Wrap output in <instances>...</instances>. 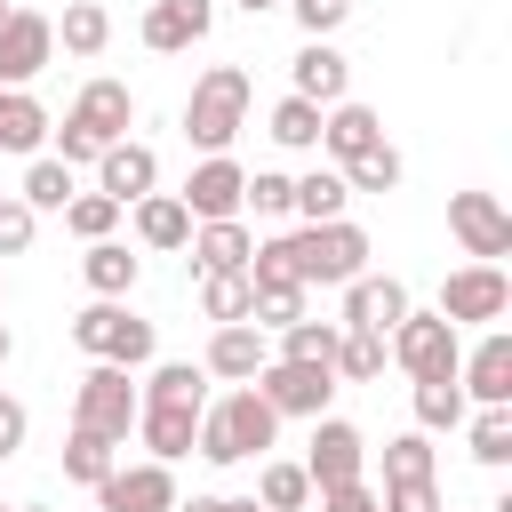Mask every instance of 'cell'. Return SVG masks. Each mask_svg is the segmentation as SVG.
<instances>
[{
  "label": "cell",
  "instance_id": "obj_1",
  "mask_svg": "<svg viewBox=\"0 0 512 512\" xmlns=\"http://www.w3.org/2000/svg\"><path fill=\"white\" fill-rule=\"evenodd\" d=\"M272 432H280V416L256 400V384H232L224 400H208V408H200L192 448H200L208 464H248V456H264V448H272Z\"/></svg>",
  "mask_w": 512,
  "mask_h": 512
},
{
  "label": "cell",
  "instance_id": "obj_2",
  "mask_svg": "<svg viewBox=\"0 0 512 512\" xmlns=\"http://www.w3.org/2000/svg\"><path fill=\"white\" fill-rule=\"evenodd\" d=\"M128 120H136V96H128V80H88V88L72 96L64 128H56V160L72 168V160H96V152H112V144L128 136Z\"/></svg>",
  "mask_w": 512,
  "mask_h": 512
},
{
  "label": "cell",
  "instance_id": "obj_3",
  "mask_svg": "<svg viewBox=\"0 0 512 512\" xmlns=\"http://www.w3.org/2000/svg\"><path fill=\"white\" fill-rule=\"evenodd\" d=\"M248 128V72L240 64H208L184 96V136L200 152H232V136Z\"/></svg>",
  "mask_w": 512,
  "mask_h": 512
},
{
  "label": "cell",
  "instance_id": "obj_4",
  "mask_svg": "<svg viewBox=\"0 0 512 512\" xmlns=\"http://www.w3.org/2000/svg\"><path fill=\"white\" fill-rule=\"evenodd\" d=\"M288 256H296V280H304V288H352V280L368 272V232H360L352 216L304 224V232H288Z\"/></svg>",
  "mask_w": 512,
  "mask_h": 512
},
{
  "label": "cell",
  "instance_id": "obj_5",
  "mask_svg": "<svg viewBox=\"0 0 512 512\" xmlns=\"http://www.w3.org/2000/svg\"><path fill=\"white\" fill-rule=\"evenodd\" d=\"M72 344L88 360H112V368H144L152 360V320H136L120 296H96L88 312H72Z\"/></svg>",
  "mask_w": 512,
  "mask_h": 512
},
{
  "label": "cell",
  "instance_id": "obj_6",
  "mask_svg": "<svg viewBox=\"0 0 512 512\" xmlns=\"http://www.w3.org/2000/svg\"><path fill=\"white\" fill-rule=\"evenodd\" d=\"M72 424L120 448V440L136 432V384H128V368H112V360H96V368H88V376L72 384Z\"/></svg>",
  "mask_w": 512,
  "mask_h": 512
},
{
  "label": "cell",
  "instance_id": "obj_7",
  "mask_svg": "<svg viewBox=\"0 0 512 512\" xmlns=\"http://www.w3.org/2000/svg\"><path fill=\"white\" fill-rule=\"evenodd\" d=\"M384 360H400L416 384H432V376H456L464 344H456V328H448L440 312H416V304H408V320L384 336Z\"/></svg>",
  "mask_w": 512,
  "mask_h": 512
},
{
  "label": "cell",
  "instance_id": "obj_8",
  "mask_svg": "<svg viewBox=\"0 0 512 512\" xmlns=\"http://www.w3.org/2000/svg\"><path fill=\"white\" fill-rule=\"evenodd\" d=\"M248 384L272 416H328V400H336V368H304V360H264Z\"/></svg>",
  "mask_w": 512,
  "mask_h": 512
},
{
  "label": "cell",
  "instance_id": "obj_9",
  "mask_svg": "<svg viewBox=\"0 0 512 512\" xmlns=\"http://www.w3.org/2000/svg\"><path fill=\"white\" fill-rule=\"evenodd\" d=\"M384 512H440V488H432V440L424 432H400L384 440Z\"/></svg>",
  "mask_w": 512,
  "mask_h": 512
},
{
  "label": "cell",
  "instance_id": "obj_10",
  "mask_svg": "<svg viewBox=\"0 0 512 512\" xmlns=\"http://www.w3.org/2000/svg\"><path fill=\"white\" fill-rule=\"evenodd\" d=\"M448 232H456V248H464L472 264L512 256V216H504L496 192H448Z\"/></svg>",
  "mask_w": 512,
  "mask_h": 512
},
{
  "label": "cell",
  "instance_id": "obj_11",
  "mask_svg": "<svg viewBox=\"0 0 512 512\" xmlns=\"http://www.w3.org/2000/svg\"><path fill=\"white\" fill-rule=\"evenodd\" d=\"M512 312V280H504V264H464V272H448L440 280V320L448 328H464V320H504Z\"/></svg>",
  "mask_w": 512,
  "mask_h": 512
},
{
  "label": "cell",
  "instance_id": "obj_12",
  "mask_svg": "<svg viewBox=\"0 0 512 512\" xmlns=\"http://www.w3.org/2000/svg\"><path fill=\"white\" fill-rule=\"evenodd\" d=\"M360 472H368V440H360V424H344V416H312L304 480L328 496V488H344V480H360Z\"/></svg>",
  "mask_w": 512,
  "mask_h": 512
},
{
  "label": "cell",
  "instance_id": "obj_13",
  "mask_svg": "<svg viewBox=\"0 0 512 512\" xmlns=\"http://www.w3.org/2000/svg\"><path fill=\"white\" fill-rule=\"evenodd\" d=\"M240 192H248V168L232 160V152H208L192 176H184V216L192 224H224V216H240Z\"/></svg>",
  "mask_w": 512,
  "mask_h": 512
},
{
  "label": "cell",
  "instance_id": "obj_14",
  "mask_svg": "<svg viewBox=\"0 0 512 512\" xmlns=\"http://www.w3.org/2000/svg\"><path fill=\"white\" fill-rule=\"evenodd\" d=\"M48 56H56V24H48L40 8H8V24H0V88L40 80Z\"/></svg>",
  "mask_w": 512,
  "mask_h": 512
},
{
  "label": "cell",
  "instance_id": "obj_15",
  "mask_svg": "<svg viewBox=\"0 0 512 512\" xmlns=\"http://www.w3.org/2000/svg\"><path fill=\"white\" fill-rule=\"evenodd\" d=\"M96 504L104 512H176V472L168 464H112L104 480H96Z\"/></svg>",
  "mask_w": 512,
  "mask_h": 512
},
{
  "label": "cell",
  "instance_id": "obj_16",
  "mask_svg": "<svg viewBox=\"0 0 512 512\" xmlns=\"http://www.w3.org/2000/svg\"><path fill=\"white\" fill-rule=\"evenodd\" d=\"M456 392L480 400V408H512V336H504V328H488V336L456 360Z\"/></svg>",
  "mask_w": 512,
  "mask_h": 512
},
{
  "label": "cell",
  "instance_id": "obj_17",
  "mask_svg": "<svg viewBox=\"0 0 512 512\" xmlns=\"http://www.w3.org/2000/svg\"><path fill=\"white\" fill-rule=\"evenodd\" d=\"M160 184V152L152 144H136V136H120L112 152H96V192L104 200H120V208H136L144 192Z\"/></svg>",
  "mask_w": 512,
  "mask_h": 512
},
{
  "label": "cell",
  "instance_id": "obj_18",
  "mask_svg": "<svg viewBox=\"0 0 512 512\" xmlns=\"http://www.w3.org/2000/svg\"><path fill=\"white\" fill-rule=\"evenodd\" d=\"M408 320V288L400 280H376V272H360L352 288H344V320L336 328H360V336H392Z\"/></svg>",
  "mask_w": 512,
  "mask_h": 512
},
{
  "label": "cell",
  "instance_id": "obj_19",
  "mask_svg": "<svg viewBox=\"0 0 512 512\" xmlns=\"http://www.w3.org/2000/svg\"><path fill=\"white\" fill-rule=\"evenodd\" d=\"M208 24H216V0H152L144 8V48L152 56H176V48L208 40Z\"/></svg>",
  "mask_w": 512,
  "mask_h": 512
},
{
  "label": "cell",
  "instance_id": "obj_20",
  "mask_svg": "<svg viewBox=\"0 0 512 512\" xmlns=\"http://www.w3.org/2000/svg\"><path fill=\"white\" fill-rule=\"evenodd\" d=\"M288 96H304V104L328 112V104L352 96V64H344L328 40H304V48H296V88H288Z\"/></svg>",
  "mask_w": 512,
  "mask_h": 512
},
{
  "label": "cell",
  "instance_id": "obj_21",
  "mask_svg": "<svg viewBox=\"0 0 512 512\" xmlns=\"http://www.w3.org/2000/svg\"><path fill=\"white\" fill-rule=\"evenodd\" d=\"M264 360H272V344H264V328H248V320H232V328H216V336H208V360H200V368H208V376H224V384H248V376H256Z\"/></svg>",
  "mask_w": 512,
  "mask_h": 512
},
{
  "label": "cell",
  "instance_id": "obj_22",
  "mask_svg": "<svg viewBox=\"0 0 512 512\" xmlns=\"http://www.w3.org/2000/svg\"><path fill=\"white\" fill-rule=\"evenodd\" d=\"M192 432H200V408H160V400H136V440L152 448V464L192 456Z\"/></svg>",
  "mask_w": 512,
  "mask_h": 512
},
{
  "label": "cell",
  "instance_id": "obj_23",
  "mask_svg": "<svg viewBox=\"0 0 512 512\" xmlns=\"http://www.w3.org/2000/svg\"><path fill=\"white\" fill-rule=\"evenodd\" d=\"M320 144H328V152H336V168H344V160H360V152H376V144H384V120H376L368 104H352V96H344V104H328V112H320Z\"/></svg>",
  "mask_w": 512,
  "mask_h": 512
},
{
  "label": "cell",
  "instance_id": "obj_24",
  "mask_svg": "<svg viewBox=\"0 0 512 512\" xmlns=\"http://www.w3.org/2000/svg\"><path fill=\"white\" fill-rule=\"evenodd\" d=\"M48 104L32 96V88H0V152H32L40 160V144H48Z\"/></svg>",
  "mask_w": 512,
  "mask_h": 512
},
{
  "label": "cell",
  "instance_id": "obj_25",
  "mask_svg": "<svg viewBox=\"0 0 512 512\" xmlns=\"http://www.w3.org/2000/svg\"><path fill=\"white\" fill-rule=\"evenodd\" d=\"M184 248H192V264H200V272H248V248H256V240H248V224H240V216H224V224H192V240H184Z\"/></svg>",
  "mask_w": 512,
  "mask_h": 512
},
{
  "label": "cell",
  "instance_id": "obj_26",
  "mask_svg": "<svg viewBox=\"0 0 512 512\" xmlns=\"http://www.w3.org/2000/svg\"><path fill=\"white\" fill-rule=\"evenodd\" d=\"M136 400H160V408H208V368H192V360H152V376H144Z\"/></svg>",
  "mask_w": 512,
  "mask_h": 512
},
{
  "label": "cell",
  "instance_id": "obj_27",
  "mask_svg": "<svg viewBox=\"0 0 512 512\" xmlns=\"http://www.w3.org/2000/svg\"><path fill=\"white\" fill-rule=\"evenodd\" d=\"M136 240H144V248H184V240H192L184 200H176V192H144V200H136Z\"/></svg>",
  "mask_w": 512,
  "mask_h": 512
},
{
  "label": "cell",
  "instance_id": "obj_28",
  "mask_svg": "<svg viewBox=\"0 0 512 512\" xmlns=\"http://www.w3.org/2000/svg\"><path fill=\"white\" fill-rule=\"evenodd\" d=\"M48 24L64 40V56H104V40H112V16L96 0H64V16H48Z\"/></svg>",
  "mask_w": 512,
  "mask_h": 512
},
{
  "label": "cell",
  "instance_id": "obj_29",
  "mask_svg": "<svg viewBox=\"0 0 512 512\" xmlns=\"http://www.w3.org/2000/svg\"><path fill=\"white\" fill-rule=\"evenodd\" d=\"M80 280H88L96 296H128V288H136V256H128V240H88Z\"/></svg>",
  "mask_w": 512,
  "mask_h": 512
},
{
  "label": "cell",
  "instance_id": "obj_30",
  "mask_svg": "<svg viewBox=\"0 0 512 512\" xmlns=\"http://www.w3.org/2000/svg\"><path fill=\"white\" fill-rule=\"evenodd\" d=\"M16 200H24L32 216H48V208L64 216V200H72V168H64L56 152H40V160L24 168V184H16Z\"/></svg>",
  "mask_w": 512,
  "mask_h": 512
},
{
  "label": "cell",
  "instance_id": "obj_31",
  "mask_svg": "<svg viewBox=\"0 0 512 512\" xmlns=\"http://www.w3.org/2000/svg\"><path fill=\"white\" fill-rule=\"evenodd\" d=\"M336 320H296V328H280V352L272 360H304V368H336Z\"/></svg>",
  "mask_w": 512,
  "mask_h": 512
},
{
  "label": "cell",
  "instance_id": "obj_32",
  "mask_svg": "<svg viewBox=\"0 0 512 512\" xmlns=\"http://www.w3.org/2000/svg\"><path fill=\"white\" fill-rule=\"evenodd\" d=\"M344 200H352V192H344V176H336V168L296 176V216H304V224H336V216H344Z\"/></svg>",
  "mask_w": 512,
  "mask_h": 512
},
{
  "label": "cell",
  "instance_id": "obj_33",
  "mask_svg": "<svg viewBox=\"0 0 512 512\" xmlns=\"http://www.w3.org/2000/svg\"><path fill=\"white\" fill-rule=\"evenodd\" d=\"M248 272H200V312L216 320V328H232V320H248Z\"/></svg>",
  "mask_w": 512,
  "mask_h": 512
},
{
  "label": "cell",
  "instance_id": "obj_34",
  "mask_svg": "<svg viewBox=\"0 0 512 512\" xmlns=\"http://www.w3.org/2000/svg\"><path fill=\"white\" fill-rule=\"evenodd\" d=\"M248 288H256V280H248ZM296 320H304V288H296V280H272V288L248 296V328H272V336H280V328H296Z\"/></svg>",
  "mask_w": 512,
  "mask_h": 512
},
{
  "label": "cell",
  "instance_id": "obj_35",
  "mask_svg": "<svg viewBox=\"0 0 512 512\" xmlns=\"http://www.w3.org/2000/svg\"><path fill=\"white\" fill-rule=\"evenodd\" d=\"M272 144H288V152H320V104L280 96V104H272Z\"/></svg>",
  "mask_w": 512,
  "mask_h": 512
},
{
  "label": "cell",
  "instance_id": "obj_36",
  "mask_svg": "<svg viewBox=\"0 0 512 512\" xmlns=\"http://www.w3.org/2000/svg\"><path fill=\"white\" fill-rule=\"evenodd\" d=\"M456 424H464V392H456V376L416 384V432H456Z\"/></svg>",
  "mask_w": 512,
  "mask_h": 512
},
{
  "label": "cell",
  "instance_id": "obj_37",
  "mask_svg": "<svg viewBox=\"0 0 512 512\" xmlns=\"http://www.w3.org/2000/svg\"><path fill=\"white\" fill-rule=\"evenodd\" d=\"M256 504H264V512H304V504H312L304 464H264V472H256Z\"/></svg>",
  "mask_w": 512,
  "mask_h": 512
},
{
  "label": "cell",
  "instance_id": "obj_38",
  "mask_svg": "<svg viewBox=\"0 0 512 512\" xmlns=\"http://www.w3.org/2000/svg\"><path fill=\"white\" fill-rule=\"evenodd\" d=\"M336 176H344V192H400V152H392V144H376V152L344 160Z\"/></svg>",
  "mask_w": 512,
  "mask_h": 512
},
{
  "label": "cell",
  "instance_id": "obj_39",
  "mask_svg": "<svg viewBox=\"0 0 512 512\" xmlns=\"http://www.w3.org/2000/svg\"><path fill=\"white\" fill-rule=\"evenodd\" d=\"M112 224H120V200H104V192H72L64 200V232L72 240H112Z\"/></svg>",
  "mask_w": 512,
  "mask_h": 512
},
{
  "label": "cell",
  "instance_id": "obj_40",
  "mask_svg": "<svg viewBox=\"0 0 512 512\" xmlns=\"http://www.w3.org/2000/svg\"><path fill=\"white\" fill-rule=\"evenodd\" d=\"M336 376H344V384H376V376H384V336L344 328V336H336Z\"/></svg>",
  "mask_w": 512,
  "mask_h": 512
},
{
  "label": "cell",
  "instance_id": "obj_41",
  "mask_svg": "<svg viewBox=\"0 0 512 512\" xmlns=\"http://www.w3.org/2000/svg\"><path fill=\"white\" fill-rule=\"evenodd\" d=\"M472 464H488V472L512 464V408H480L472 416Z\"/></svg>",
  "mask_w": 512,
  "mask_h": 512
},
{
  "label": "cell",
  "instance_id": "obj_42",
  "mask_svg": "<svg viewBox=\"0 0 512 512\" xmlns=\"http://www.w3.org/2000/svg\"><path fill=\"white\" fill-rule=\"evenodd\" d=\"M104 472H112V440H96V432H80V424H72V440H64V480L96 488Z\"/></svg>",
  "mask_w": 512,
  "mask_h": 512
},
{
  "label": "cell",
  "instance_id": "obj_43",
  "mask_svg": "<svg viewBox=\"0 0 512 512\" xmlns=\"http://www.w3.org/2000/svg\"><path fill=\"white\" fill-rule=\"evenodd\" d=\"M240 208H256V216H296V176L256 168V176H248V192H240Z\"/></svg>",
  "mask_w": 512,
  "mask_h": 512
},
{
  "label": "cell",
  "instance_id": "obj_44",
  "mask_svg": "<svg viewBox=\"0 0 512 512\" xmlns=\"http://www.w3.org/2000/svg\"><path fill=\"white\" fill-rule=\"evenodd\" d=\"M32 232H40V216L8 192V200H0V256H24V248H32Z\"/></svg>",
  "mask_w": 512,
  "mask_h": 512
},
{
  "label": "cell",
  "instance_id": "obj_45",
  "mask_svg": "<svg viewBox=\"0 0 512 512\" xmlns=\"http://www.w3.org/2000/svg\"><path fill=\"white\" fill-rule=\"evenodd\" d=\"M296 8V24H304V40H328L344 16H352V0H288Z\"/></svg>",
  "mask_w": 512,
  "mask_h": 512
},
{
  "label": "cell",
  "instance_id": "obj_46",
  "mask_svg": "<svg viewBox=\"0 0 512 512\" xmlns=\"http://www.w3.org/2000/svg\"><path fill=\"white\" fill-rule=\"evenodd\" d=\"M24 432H32V416H24V400H8V392H0V464H8L16 448H24Z\"/></svg>",
  "mask_w": 512,
  "mask_h": 512
},
{
  "label": "cell",
  "instance_id": "obj_47",
  "mask_svg": "<svg viewBox=\"0 0 512 512\" xmlns=\"http://www.w3.org/2000/svg\"><path fill=\"white\" fill-rule=\"evenodd\" d=\"M320 512H384V504H376V488H368V480H344V488H328V496H320Z\"/></svg>",
  "mask_w": 512,
  "mask_h": 512
},
{
  "label": "cell",
  "instance_id": "obj_48",
  "mask_svg": "<svg viewBox=\"0 0 512 512\" xmlns=\"http://www.w3.org/2000/svg\"><path fill=\"white\" fill-rule=\"evenodd\" d=\"M176 512H224V496H192V504L176 496Z\"/></svg>",
  "mask_w": 512,
  "mask_h": 512
},
{
  "label": "cell",
  "instance_id": "obj_49",
  "mask_svg": "<svg viewBox=\"0 0 512 512\" xmlns=\"http://www.w3.org/2000/svg\"><path fill=\"white\" fill-rule=\"evenodd\" d=\"M8 352H16V336H8V328H0V368H8Z\"/></svg>",
  "mask_w": 512,
  "mask_h": 512
},
{
  "label": "cell",
  "instance_id": "obj_50",
  "mask_svg": "<svg viewBox=\"0 0 512 512\" xmlns=\"http://www.w3.org/2000/svg\"><path fill=\"white\" fill-rule=\"evenodd\" d=\"M240 8H248V16H264V8H280V0H240Z\"/></svg>",
  "mask_w": 512,
  "mask_h": 512
},
{
  "label": "cell",
  "instance_id": "obj_51",
  "mask_svg": "<svg viewBox=\"0 0 512 512\" xmlns=\"http://www.w3.org/2000/svg\"><path fill=\"white\" fill-rule=\"evenodd\" d=\"M8 512H48V504H8Z\"/></svg>",
  "mask_w": 512,
  "mask_h": 512
},
{
  "label": "cell",
  "instance_id": "obj_52",
  "mask_svg": "<svg viewBox=\"0 0 512 512\" xmlns=\"http://www.w3.org/2000/svg\"><path fill=\"white\" fill-rule=\"evenodd\" d=\"M0 24H8V0H0Z\"/></svg>",
  "mask_w": 512,
  "mask_h": 512
},
{
  "label": "cell",
  "instance_id": "obj_53",
  "mask_svg": "<svg viewBox=\"0 0 512 512\" xmlns=\"http://www.w3.org/2000/svg\"><path fill=\"white\" fill-rule=\"evenodd\" d=\"M0 512H8V504H0Z\"/></svg>",
  "mask_w": 512,
  "mask_h": 512
},
{
  "label": "cell",
  "instance_id": "obj_54",
  "mask_svg": "<svg viewBox=\"0 0 512 512\" xmlns=\"http://www.w3.org/2000/svg\"><path fill=\"white\" fill-rule=\"evenodd\" d=\"M480 512H488V504H480Z\"/></svg>",
  "mask_w": 512,
  "mask_h": 512
}]
</instances>
